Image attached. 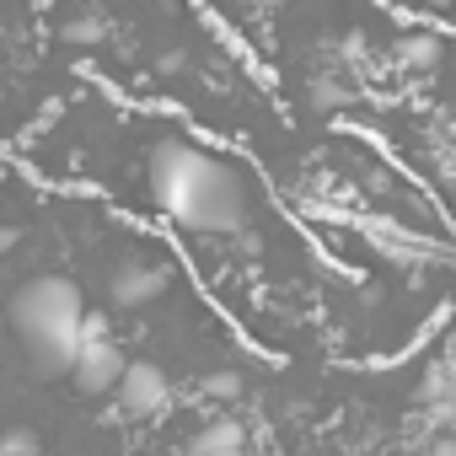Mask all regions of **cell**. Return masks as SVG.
<instances>
[{
  "mask_svg": "<svg viewBox=\"0 0 456 456\" xmlns=\"http://www.w3.org/2000/svg\"><path fill=\"white\" fill-rule=\"evenodd\" d=\"M81 322H86V296L65 274H33L12 296V328L22 333V344L44 376L70 370L76 344H81Z\"/></svg>",
  "mask_w": 456,
  "mask_h": 456,
  "instance_id": "7a4b0ae2",
  "label": "cell"
},
{
  "mask_svg": "<svg viewBox=\"0 0 456 456\" xmlns=\"http://www.w3.org/2000/svg\"><path fill=\"white\" fill-rule=\"evenodd\" d=\"M429 6H451V0H429Z\"/></svg>",
  "mask_w": 456,
  "mask_h": 456,
  "instance_id": "5bb4252c",
  "label": "cell"
},
{
  "mask_svg": "<svg viewBox=\"0 0 456 456\" xmlns=\"http://www.w3.org/2000/svg\"><path fill=\"white\" fill-rule=\"evenodd\" d=\"M65 44H108V22L102 17H76V22H65Z\"/></svg>",
  "mask_w": 456,
  "mask_h": 456,
  "instance_id": "ba28073f",
  "label": "cell"
},
{
  "mask_svg": "<svg viewBox=\"0 0 456 456\" xmlns=\"http://www.w3.org/2000/svg\"><path fill=\"white\" fill-rule=\"evenodd\" d=\"M204 392L220 397V403H232V397H242V376H237V370H215V376L204 381Z\"/></svg>",
  "mask_w": 456,
  "mask_h": 456,
  "instance_id": "30bf717a",
  "label": "cell"
},
{
  "mask_svg": "<svg viewBox=\"0 0 456 456\" xmlns=\"http://www.w3.org/2000/svg\"><path fill=\"white\" fill-rule=\"evenodd\" d=\"M193 456H248V429L237 419H215L193 435Z\"/></svg>",
  "mask_w": 456,
  "mask_h": 456,
  "instance_id": "8992f818",
  "label": "cell"
},
{
  "mask_svg": "<svg viewBox=\"0 0 456 456\" xmlns=\"http://www.w3.org/2000/svg\"><path fill=\"white\" fill-rule=\"evenodd\" d=\"M17 242H22V232H17V225H0V258H6Z\"/></svg>",
  "mask_w": 456,
  "mask_h": 456,
  "instance_id": "7c38bea8",
  "label": "cell"
},
{
  "mask_svg": "<svg viewBox=\"0 0 456 456\" xmlns=\"http://www.w3.org/2000/svg\"><path fill=\"white\" fill-rule=\"evenodd\" d=\"M429 456H456V440H435V445H429Z\"/></svg>",
  "mask_w": 456,
  "mask_h": 456,
  "instance_id": "4fadbf2b",
  "label": "cell"
},
{
  "mask_svg": "<svg viewBox=\"0 0 456 456\" xmlns=\"http://www.w3.org/2000/svg\"><path fill=\"white\" fill-rule=\"evenodd\" d=\"M113 397H118V413H124V419H156V413L167 408V397H172V381H167L161 365L129 360L124 376H118V387H113Z\"/></svg>",
  "mask_w": 456,
  "mask_h": 456,
  "instance_id": "277c9868",
  "label": "cell"
},
{
  "mask_svg": "<svg viewBox=\"0 0 456 456\" xmlns=\"http://www.w3.org/2000/svg\"><path fill=\"white\" fill-rule=\"evenodd\" d=\"M440 54H445V44H440L435 33H413V38H403V44H397V60H403L408 70H435V65H440Z\"/></svg>",
  "mask_w": 456,
  "mask_h": 456,
  "instance_id": "52a82bcc",
  "label": "cell"
},
{
  "mask_svg": "<svg viewBox=\"0 0 456 456\" xmlns=\"http://www.w3.org/2000/svg\"><path fill=\"white\" fill-rule=\"evenodd\" d=\"M151 199L156 209L193 237H237L253 220L248 177L188 140H161L151 156Z\"/></svg>",
  "mask_w": 456,
  "mask_h": 456,
  "instance_id": "6da1fadb",
  "label": "cell"
},
{
  "mask_svg": "<svg viewBox=\"0 0 456 456\" xmlns=\"http://www.w3.org/2000/svg\"><path fill=\"white\" fill-rule=\"evenodd\" d=\"M0 456H38V435L33 429H6L0 435Z\"/></svg>",
  "mask_w": 456,
  "mask_h": 456,
  "instance_id": "9c48e42d",
  "label": "cell"
},
{
  "mask_svg": "<svg viewBox=\"0 0 456 456\" xmlns=\"http://www.w3.org/2000/svg\"><path fill=\"white\" fill-rule=\"evenodd\" d=\"M161 290H167V269H151V264H140V258L118 264L113 280H108V296H113L118 306H145V301H156Z\"/></svg>",
  "mask_w": 456,
  "mask_h": 456,
  "instance_id": "5b68a950",
  "label": "cell"
},
{
  "mask_svg": "<svg viewBox=\"0 0 456 456\" xmlns=\"http://www.w3.org/2000/svg\"><path fill=\"white\" fill-rule=\"evenodd\" d=\"M312 102L328 113V108H338V102H344V92H338V86H317V92H312Z\"/></svg>",
  "mask_w": 456,
  "mask_h": 456,
  "instance_id": "8fae6325",
  "label": "cell"
},
{
  "mask_svg": "<svg viewBox=\"0 0 456 456\" xmlns=\"http://www.w3.org/2000/svg\"><path fill=\"white\" fill-rule=\"evenodd\" d=\"M124 349L113 344V333H108V322L97 317V312H86V322H81V344H76V360H70V376H76V387L81 392H113L118 387V376H124Z\"/></svg>",
  "mask_w": 456,
  "mask_h": 456,
  "instance_id": "3957f363",
  "label": "cell"
}]
</instances>
